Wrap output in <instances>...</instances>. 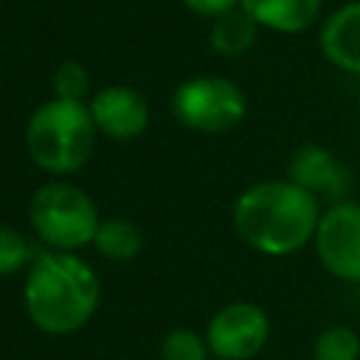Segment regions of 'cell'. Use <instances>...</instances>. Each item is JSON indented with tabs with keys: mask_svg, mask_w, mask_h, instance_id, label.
<instances>
[{
	"mask_svg": "<svg viewBox=\"0 0 360 360\" xmlns=\"http://www.w3.org/2000/svg\"><path fill=\"white\" fill-rule=\"evenodd\" d=\"M312 250L323 270L346 284H360V202L335 200L321 211Z\"/></svg>",
	"mask_w": 360,
	"mask_h": 360,
	"instance_id": "8992f818",
	"label": "cell"
},
{
	"mask_svg": "<svg viewBox=\"0 0 360 360\" xmlns=\"http://www.w3.org/2000/svg\"><path fill=\"white\" fill-rule=\"evenodd\" d=\"M239 6L259 22V28L298 34L318 20L323 0H239Z\"/></svg>",
	"mask_w": 360,
	"mask_h": 360,
	"instance_id": "8fae6325",
	"label": "cell"
},
{
	"mask_svg": "<svg viewBox=\"0 0 360 360\" xmlns=\"http://www.w3.org/2000/svg\"><path fill=\"white\" fill-rule=\"evenodd\" d=\"M98 135L110 141H135L149 127V104L129 84H107L87 98Z\"/></svg>",
	"mask_w": 360,
	"mask_h": 360,
	"instance_id": "ba28073f",
	"label": "cell"
},
{
	"mask_svg": "<svg viewBox=\"0 0 360 360\" xmlns=\"http://www.w3.org/2000/svg\"><path fill=\"white\" fill-rule=\"evenodd\" d=\"M158 360H214V357H211L205 332H197L191 326H177L163 335Z\"/></svg>",
	"mask_w": 360,
	"mask_h": 360,
	"instance_id": "2e32d148",
	"label": "cell"
},
{
	"mask_svg": "<svg viewBox=\"0 0 360 360\" xmlns=\"http://www.w3.org/2000/svg\"><path fill=\"white\" fill-rule=\"evenodd\" d=\"M90 248L110 262H132L143 250V231L129 217H101Z\"/></svg>",
	"mask_w": 360,
	"mask_h": 360,
	"instance_id": "7c38bea8",
	"label": "cell"
},
{
	"mask_svg": "<svg viewBox=\"0 0 360 360\" xmlns=\"http://www.w3.org/2000/svg\"><path fill=\"white\" fill-rule=\"evenodd\" d=\"M172 112L191 132L222 135L242 124L248 112V98L233 79L202 73L174 87Z\"/></svg>",
	"mask_w": 360,
	"mask_h": 360,
	"instance_id": "5b68a950",
	"label": "cell"
},
{
	"mask_svg": "<svg viewBox=\"0 0 360 360\" xmlns=\"http://www.w3.org/2000/svg\"><path fill=\"white\" fill-rule=\"evenodd\" d=\"M318 48L326 62L360 76V0L343 3L326 14L318 31Z\"/></svg>",
	"mask_w": 360,
	"mask_h": 360,
	"instance_id": "9c48e42d",
	"label": "cell"
},
{
	"mask_svg": "<svg viewBox=\"0 0 360 360\" xmlns=\"http://www.w3.org/2000/svg\"><path fill=\"white\" fill-rule=\"evenodd\" d=\"M51 87H53V98H65V101H87L90 96V73L82 62L76 59H65L56 65L53 76H51Z\"/></svg>",
	"mask_w": 360,
	"mask_h": 360,
	"instance_id": "e0dca14e",
	"label": "cell"
},
{
	"mask_svg": "<svg viewBox=\"0 0 360 360\" xmlns=\"http://www.w3.org/2000/svg\"><path fill=\"white\" fill-rule=\"evenodd\" d=\"M321 200L287 177H267L248 186L231 208L236 236L256 253L284 259L312 245Z\"/></svg>",
	"mask_w": 360,
	"mask_h": 360,
	"instance_id": "7a4b0ae2",
	"label": "cell"
},
{
	"mask_svg": "<svg viewBox=\"0 0 360 360\" xmlns=\"http://www.w3.org/2000/svg\"><path fill=\"white\" fill-rule=\"evenodd\" d=\"M270 318L253 301H231L205 323V340L214 360H253L270 340Z\"/></svg>",
	"mask_w": 360,
	"mask_h": 360,
	"instance_id": "52a82bcc",
	"label": "cell"
},
{
	"mask_svg": "<svg viewBox=\"0 0 360 360\" xmlns=\"http://www.w3.org/2000/svg\"><path fill=\"white\" fill-rule=\"evenodd\" d=\"M188 11H194L197 17H205V20H217L233 8H239V0H180Z\"/></svg>",
	"mask_w": 360,
	"mask_h": 360,
	"instance_id": "ac0fdd59",
	"label": "cell"
},
{
	"mask_svg": "<svg viewBox=\"0 0 360 360\" xmlns=\"http://www.w3.org/2000/svg\"><path fill=\"white\" fill-rule=\"evenodd\" d=\"M98 222L101 214L96 200L65 177L42 183L28 200V225L37 242L48 250L79 253L93 245Z\"/></svg>",
	"mask_w": 360,
	"mask_h": 360,
	"instance_id": "277c9868",
	"label": "cell"
},
{
	"mask_svg": "<svg viewBox=\"0 0 360 360\" xmlns=\"http://www.w3.org/2000/svg\"><path fill=\"white\" fill-rule=\"evenodd\" d=\"M39 250H42V245L37 239L0 222V278L17 276V273L25 276V270L31 267V262L37 259Z\"/></svg>",
	"mask_w": 360,
	"mask_h": 360,
	"instance_id": "5bb4252c",
	"label": "cell"
},
{
	"mask_svg": "<svg viewBox=\"0 0 360 360\" xmlns=\"http://www.w3.org/2000/svg\"><path fill=\"white\" fill-rule=\"evenodd\" d=\"M357 107H360V96H357Z\"/></svg>",
	"mask_w": 360,
	"mask_h": 360,
	"instance_id": "d6986e66",
	"label": "cell"
},
{
	"mask_svg": "<svg viewBox=\"0 0 360 360\" xmlns=\"http://www.w3.org/2000/svg\"><path fill=\"white\" fill-rule=\"evenodd\" d=\"M312 360H360V335L343 323L321 329L312 340Z\"/></svg>",
	"mask_w": 360,
	"mask_h": 360,
	"instance_id": "9a60e30c",
	"label": "cell"
},
{
	"mask_svg": "<svg viewBox=\"0 0 360 360\" xmlns=\"http://www.w3.org/2000/svg\"><path fill=\"white\" fill-rule=\"evenodd\" d=\"M98 129L87 101L48 98L25 121L22 143L31 163L51 177H70L84 169L96 152Z\"/></svg>",
	"mask_w": 360,
	"mask_h": 360,
	"instance_id": "3957f363",
	"label": "cell"
},
{
	"mask_svg": "<svg viewBox=\"0 0 360 360\" xmlns=\"http://www.w3.org/2000/svg\"><path fill=\"white\" fill-rule=\"evenodd\" d=\"M343 166L340 160L321 143H304L298 146L287 160V180L307 188L321 200V194H332L340 188Z\"/></svg>",
	"mask_w": 360,
	"mask_h": 360,
	"instance_id": "30bf717a",
	"label": "cell"
},
{
	"mask_svg": "<svg viewBox=\"0 0 360 360\" xmlns=\"http://www.w3.org/2000/svg\"><path fill=\"white\" fill-rule=\"evenodd\" d=\"M98 307L101 278L79 253L42 248L22 276V309L42 335H73L93 321Z\"/></svg>",
	"mask_w": 360,
	"mask_h": 360,
	"instance_id": "6da1fadb",
	"label": "cell"
},
{
	"mask_svg": "<svg viewBox=\"0 0 360 360\" xmlns=\"http://www.w3.org/2000/svg\"><path fill=\"white\" fill-rule=\"evenodd\" d=\"M256 34H259V22L239 6L217 20H211V31H208V45L225 56V59H236L245 56L253 45H256Z\"/></svg>",
	"mask_w": 360,
	"mask_h": 360,
	"instance_id": "4fadbf2b",
	"label": "cell"
}]
</instances>
